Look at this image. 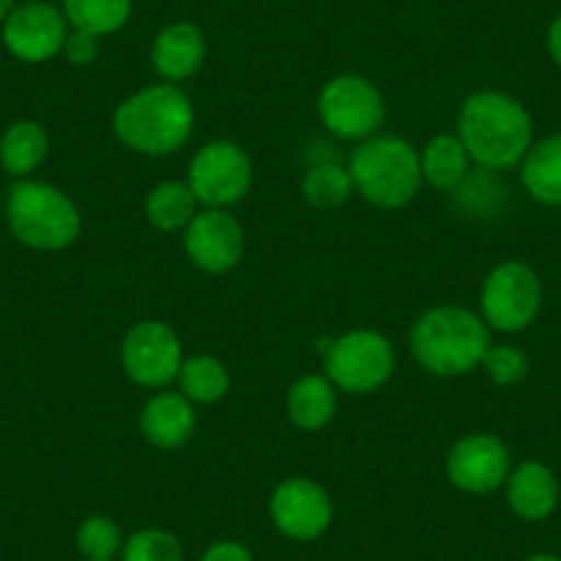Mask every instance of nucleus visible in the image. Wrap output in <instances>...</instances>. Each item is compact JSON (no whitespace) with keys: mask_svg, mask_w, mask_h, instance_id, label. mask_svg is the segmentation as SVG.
I'll list each match as a JSON object with an SVG mask.
<instances>
[{"mask_svg":"<svg viewBox=\"0 0 561 561\" xmlns=\"http://www.w3.org/2000/svg\"><path fill=\"white\" fill-rule=\"evenodd\" d=\"M457 138L477 169L512 171L534 144V122L520 100L504 91H473L457 113Z\"/></svg>","mask_w":561,"mask_h":561,"instance_id":"obj_1","label":"nucleus"},{"mask_svg":"<svg viewBox=\"0 0 561 561\" xmlns=\"http://www.w3.org/2000/svg\"><path fill=\"white\" fill-rule=\"evenodd\" d=\"M196 111L180 85L154 83L138 89L113 111L111 127L124 149L144 158H165L185 147L193 135Z\"/></svg>","mask_w":561,"mask_h":561,"instance_id":"obj_2","label":"nucleus"},{"mask_svg":"<svg viewBox=\"0 0 561 561\" xmlns=\"http://www.w3.org/2000/svg\"><path fill=\"white\" fill-rule=\"evenodd\" d=\"M490 344L488 322L466 306H433L421 311L410 328V353L415 364L435 377L471 375L482 366Z\"/></svg>","mask_w":561,"mask_h":561,"instance_id":"obj_3","label":"nucleus"},{"mask_svg":"<svg viewBox=\"0 0 561 561\" xmlns=\"http://www.w3.org/2000/svg\"><path fill=\"white\" fill-rule=\"evenodd\" d=\"M355 193L377 209H402L419 196V149L399 135H371L350 154Z\"/></svg>","mask_w":561,"mask_h":561,"instance_id":"obj_4","label":"nucleus"},{"mask_svg":"<svg viewBox=\"0 0 561 561\" xmlns=\"http://www.w3.org/2000/svg\"><path fill=\"white\" fill-rule=\"evenodd\" d=\"M7 224L20 245L56 253L78 242L83 215L61 187L39 180H18L7 193Z\"/></svg>","mask_w":561,"mask_h":561,"instance_id":"obj_5","label":"nucleus"},{"mask_svg":"<svg viewBox=\"0 0 561 561\" xmlns=\"http://www.w3.org/2000/svg\"><path fill=\"white\" fill-rule=\"evenodd\" d=\"M325 377L344 393L366 397L391 380L397 369V353L380 331L355 328L344 336L331 339L325 347Z\"/></svg>","mask_w":561,"mask_h":561,"instance_id":"obj_6","label":"nucleus"},{"mask_svg":"<svg viewBox=\"0 0 561 561\" xmlns=\"http://www.w3.org/2000/svg\"><path fill=\"white\" fill-rule=\"evenodd\" d=\"M539 309H542V280L531 264L506 259L484 275L479 317L488 322L490 331H526L539 317Z\"/></svg>","mask_w":561,"mask_h":561,"instance_id":"obj_7","label":"nucleus"},{"mask_svg":"<svg viewBox=\"0 0 561 561\" xmlns=\"http://www.w3.org/2000/svg\"><path fill=\"white\" fill-rule=\"evenodd\" d=\"M322 127L342 140H366L386 122V100L377 83L355 72L336 75L317 94Z\"/></svg>","mask_w":561,"mask_h":561,"instance_id":"obj_8","label":"nucleus"},{"mask_svg":"<svg viewBox=\"0 0 561 561\" xmlns=\"http://www.w3.org/2000/svg\"><path fill=\"white\" fill-rule=\"evenodd\" d=\"M187 185L202 207L229 209L251 193L253 163L251 154L229 138H215L193 154L187 165Z\"/></svg>","mask_w":561,"mask_h":561,"instance_id":"obj_9","label":"nucleus"},{"mask_svg":"<svg viewBox=\"0 0 561 561\" xmlns=\"http://www.w3.org/2000/svg\"><path fill=\"white\" fill-rule=\"evenodd\" d=\"M122 369L135 386L149 391H163L182 369V339L169 322L140 320L124 333L122 350H118Z\"/></svg>","mask_w":561,"mask_h":561,"instance_id":"obj_10","label":"nucleus"},{"mask_svg":"<svg viewBox=\"0 0 561 561\" xmlns=\"http://www.w3.org/2000/svg\"><path fill=\"white\" fill-rule=\"evenodd\" d=\"M267 512L275 531L293 542H314L333 523L331 493L309 477H289L275 484Z\"/></svg>","mask_w":561,"mask_h":561,"instance_id":"obj_11","label":"nucleus"},{"mask_svg":"<svg viewBox=\"0 0 561 561\" xmlns=\"http://www.w3.org/2000/svg\"><path fill=\"white\" fill-rule=\"evenodd\" d=\"M69 23L64 9L47 0H23L3 23V45L18 61L45 64L64 50Z\"/></svg>","mask_w":561,"mask_h":561,"instance_id":"obj_12","label":"nucleus"},{"mask_svg":"<svg viewBox=\"0 0 561 561\" xmlns=\"http://www.w3.org/2000/svg\"><path fill=\"white\" fill-rule=\"evenodd\" d=\"M512 471L510 446L490 433L462 435L446 455V477L468 495H490Z\"/></svg>","mask_w":561,"mask_h":561,"instance_id":"obj_13","label":"nucleus"},{"mask_svg":"<svg viewBox=\"0 0 561 561\" xmlns=\"http://www.w3.org/2000/svg\"><path fill=\"white\" fill-rule=\"evenodd\" d=\"M182 248L193 267L209 275H224L240 264L245 231L229 209L204 207L182 231Z\"/></svg>","mask_w":561,"mask_h":561,"instance_id":"obj_14","label":"nucleus"},{"mask_svg":"<svg viewBox=\"0 0 561 561\" xmlns=\"http://www.w3.org/2000/svg\"><path fill=\"white\" fill-rule=\"evenodd\" d=\"M207 61V39L187 20L163 25L152 42V67L163 83H185Z\"/></svg>","mask_w":561,"mask_h":561,"instance_id":"obj_15","label":"nucleus"},{"mask_svg":"<svg viewBox=\"0 0 561 561\" xmlns=\"http://www.w3.org/2000/svg\"><path fill=\"white\" fill-rule=\"evenodd\" d=\"M138 427L154 449H180L196 433V404L180 391H158L140 408Z\"/></svg>","mask_w":561,"mask_h":561,"instance_id":"obj_16","label":"nucleus"},{"mask_svg":"<svg viewBox=\"0 0 561 561\" xmlns=\"http://www.w3.org/2000/svg\"><path fill=\"white\" fill-rule=\"evenodd\" d=\"M506 506L526 523H542L559 506V479L545 462L526 460L506 477Z\"/></svg>","mask_w":561,"mask_h":561,"instance_id":"obj_17","label":"nucleus"},{"mask_svg":"<svg viewBox=\"0 0 561 561\" xmlns=\"http://www.w3.org/2000/svg\"><path fill=\"white\" fill-rule=\"evenodd\" d=\"M339 388L325 375H304L287 393V415L304 433H320L336 419Z\"/></svg>","mask_w":561,"mask_h":561,"instance_id":"obj_18","label":"nucleus"},{"mask_svg":"<svg viewBox=\"0 0 561 561\" xmlns=\"http://www.w3.org/2000/svg\"><path fill=\"white\" fill-rule=\"evenodd\" d=\"M50 152V135L34 118H20L0 135V169L14 180H31Z\"/></svg>","mask_w":561,"mask_h":561,"instance_id":"obj_19","label":"nucleus"},{"mask_svg":"<svg viewBox=\"0 0 561 561\" xmlns=\"http://www.w3.org/2000/svg\"><path fill=\"white\" fill-rule=\"evenodd\" d=\"M421 180L424 185L435 187L440 193H451L460 187V182L471 174V158L457 133H440L427 140V147L419 152Z\"/></svg>","mask_w":561,"mask_h":561,"instance_id":"obj_20","label":"nucleus"},{"mask_svg":"<svg viewBox=\"0 0 561 561\" xmlns=\"http://www.w3.org/2000/svg\"><path fill=\"white\" fill-rule=\"evenodd\" d=\"M520 182L534 202L561 207V133L531 144L520 163Z\"/></svg>","mask_w":561,"mask_h":561,"instance_id":"obj_21","label":"nucleus"},{"mask_svg":"<svg viewBox=\"0 0 561 561\" xmlns=\"http://www.w3.org/2000/svg\"><path fill=\"white\" fill-rule=\"evenodd\" d=\"M144 215L158 231H185L198 215V198L187 180H165L149 191L144 202Z\"/></svg>","mask_w":561,"mask_h":561,"instance_id":"obj_22","label":"nucleus"},{"mask_svg":"<svg viewBox=\"0 0 561 561\" xmlns=\"http://www.w3.org/2000/svg\"><path fill=\"white\" fill-rule=\"evenodd\" d=\"M176 386L193 404H215L229 393L231 375L224 360L209 353H198L182 360Z\"/></svg>","mask_w":561,"mask_h":561,"instance_id":"obj_23","label":"nucleus"},{"mask_svg":"<svg viewBox=\"0 0 561 561\" xmlns=\"http://www.w3.org/2000/svg\"><path fill=\"white\" fill-rule=\"evenodd\" d=\"M64 18L69 28L111 36L133 18V0H64Z\"/></svg>","mask_w":561,"mask_h":561,"instance_id":"obj_24","label":"nucleus"},{"mask_svg":"<svg viewBox=\"0 0 561 561\" xmlns=\"http://www.w3.org/2000/svg\"><path fill=\"white\" fill-rule=\"evenodd\" d=\"M300 193L314 209H339L353 198L355 185L347 165L325 160V163H317L306 171Z\"/></svg>","mask_w":561,"mask_h":561,"instance_id":"obj_25","label":"nucleus"},{"mask_svg":"<svg viewBox=\"0 0 561 561\" xmlns=\"http://www.w3.org/2000/svg\"><path fill=\"white\" fill-rule=\"evenodd\" d=\"M449 196L466 218H490V215H499L501 204L506 202V187L495 176V171L477 169Z\"/></svg>","mask_w":561,"mask_h":561,"instance_id":"obj_26","label":"nucleus"},{"mask_svg":"<svg viewBox=\"0 0 561 561\" xmlns=\"http://www.w3.org/2000/svg\"><path fill=\"white\" fill-rule=\"evenodd\" d=\"M75 545L85 561H116L122 553L124 531L113 517L89 515L75 531Z\"/></svg>","mask_w":561,"mask_h":561,"instance_id":"obj_27","label":"nucleus"},{"mask_svg":"<svg viewBox=\"0 0 561 561\" xmlns=\"http://www.w3.org/2000/svg\"><path fill=\"white\" fill-rule=\"evenodd\" d=\"M118 561H185V548L169 528L149 526L124 537Z\"/></svg>","mask_w":561,"mask_h":561,"instance_id":"obj_28","label":"nucleus"},{"mask_svg":"<svg viewBox=\"0 0 561 561\" xmlns=\"http://www.w3.org/2000/svg\"><path fill=\"white\" fill-rule=\"evenodd\" d=\"M482 369L493 386L515 388L526 380L528 358L523 350L512 347V344H490L482 358Z\"/></svg>","mask_w":561,"mask_h":561,"instance_id":"obj_29","label":"nucleus"},{"mask_svg":"<svg viewBox=\"0 0 561 561\" xmlns=\"http://www.w3.org/2000/svg\"><path fill=\"white\" fill-rule=\"evenodd\" d=\"M100 42L102 36L89 34V31H78V28H69L67 42H64V56L72 67H91V64L100 58Z\"/></svg>","mask_w":561,"mask_h":561,"instance_id":"obj_30","label":"nucleus"},{"mask_svg":"<svg viewBox=\"0 0 561 561\" xmlns=\"http://www.w3.org/2000/svg\"><path fill=\"white\" fill-rule=\"evenodd\" d=\"M198 561H256V559H253L248 545L237 542V539H218V542H213L202 556H198Z\"/></svg>","mask_w":561,"mask_h":561,"instance_id":"obj_31","label":"nucleus"},{"mask_svg":"<svg viewBox=\"0 0 561 561\" xmlns=\"http://www.w3.org/2000/svg\"><path fill=\"white\" fill-rule=\"evenodd\" d=\"M545 47H548L550 61L561 69V14L550 20L548 31H545Z\"/></svg>","mask_w":561,"mask_h":561,"instance_id":"obj_32","label":"nucleus"},{"mask_svg":"<svg viewBox=\"0 0 561 561\" xmlns=\"http://www.w3.org/2000/svg\"><path fill=\"white\" fill-rule=\"evenodd\" d=\"M14 7H18V0H0V25L7 23L9 14L14 12Z\"/></svg>","mask_w":561,"mask_h":561,"instance_id":"obj_33","label":"nucleus"},{"mask_svg":"<svg viewBox=\"0 0 561 561\" xmlns=\"http://www.w3.org/2000/svg\"><path fill=\"white\" fill-rule=\"evenodd\" d=\"M523 561H561L559 556H553V553H534V556H528V559H523Z\"/></svg>","mask_w":561,"mask_h":561,"instance_id":"obj_34","label":"nucleus"}]
</instances>
